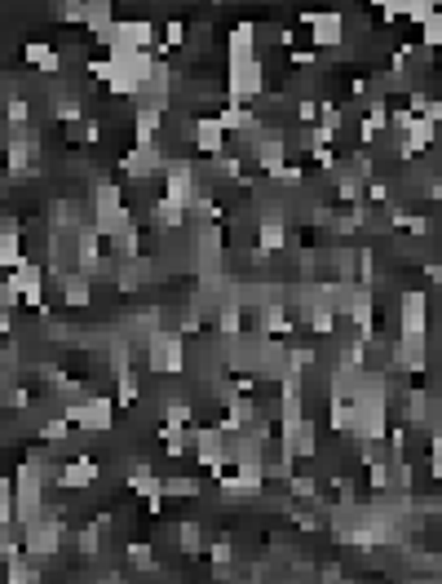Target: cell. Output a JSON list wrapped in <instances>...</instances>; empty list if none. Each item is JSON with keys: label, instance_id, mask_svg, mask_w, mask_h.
<instances>
[{"label": "cell", "instance_id": "29", "mask_svg": "<svg viewBox=\"0 0 442 584\" xmlns=\"http://www.w3.org/2000/svg\"><path fill=\"white\" fill-rule=\"evenodd\" d=\"M151 218H155V226H160V231H182V226H186V213H182V209H173L168 200H155Z\"/></svg>", "mask_w": 442, "mask_h": 584}, {"label": "cell", "instance_id": "28", "mask_svg": "<svg viewBox=\"0 0 442 584\" xmlns=\"http://www.w3.org/2000/svg\"><path fill=\"white\" fill-rule=\"evenodd\" d=\"M363 191H367V182H358L354 173H340V177H336V200H340L345 209L363 204Z\"/></svg>", "mask_w": 442, "mask_h": 584}, {"label": "cell", "instance_id": "50", "mask_svg": "<svg viewBox=\"0 0 442 584\" xmlns=\"http://www.w3.org/2000/svg\"><path fill=\"white\" fill-rule=\"evenodd\" d=\"M292 62H297V67H310V62H315V49H297Z\"/></svg>", "mask_w": 442, "mask_h": 584}, {"label": "cell", "instance_id": "5", "mask_svg": "<svg viewBox=\"0 0 442 584\" xmlns=\"http://www.w3.org/2000/svg\"><path fill=\"white\" fill-rule=\"evenodd\" d=\"M200 195V169L191 164V160H168L164 164V195L160 200H168L173 209H191V200Z\"/></svg>", "mask_w": 442, "mask_h": 584}, {"label": "cell", "instance_id": "6", "mask_svg": "<svg viewBox=\"0 0 442 584\" xmlns=\"http://www.w3.org/2000/svg\"><path fill=\"white\" fill-rule=\"evenodd\" d=\"M4 284L13 288V297H18V301H27V306L45 310V284H49V275H45V266H40V261L22 257V261L9 270V279H4Z\"/></svg>", "mask_w": 442, "mask_h": 584}, {"label": "cell", "instance_id": "52", "mask_svg": "<svg viewBox=\"0 0 442 584\" xmlns=\"http://www.w3.org/2000/svg\"><path fill=\"white\" fill-rule=\"evenodd\" d=\"M98 584H124V576H107V580H98Z\"/></svg>", "mask_w": 442, "mask_h": 584}, {"label": "cell", "instance_id": "3", "mask_svg": "<svg viewBox=\"0 0 442 584\" xmlns=\"http://www.w3.org/2000/svg\"><path fill=\"white\" fill-rule=\"evenodd\" d=\"M186 363H191V354H186V337H177L173 328H160V333L146 337V367H151V372H160V376H177V372H186Z\"/></svg>", "mask_w": 442, "mask_h": 584}, {"label": "cell", "instance_id": "42", "mask_svg": "<svg viewBox=\"0 0 442 584\" xmlns=\"http://www.w3.org/2000/svg\"><path fill=\"white\" fill-rule=\"evenodd\" d=\"M128 354H133V346H128L124 337H115V341H110V376H119V372H133V367H128Z\"/></svg>", "mask_w": 442, "mask_h": 584}, {"label": "cell", "instance_id": "20", "mask_svg": "<svg viewBox=\"0 0 442 584\" xmlns=\"http://www.w3.org/2000/svg\"><path fill=\"white\" fill-rule=\"evenodd\" d=\"M151 266H155L151 257H128V261H119V266H115V284H119V292H137L142 284H151V275H155Z\"/></svg>", "mask_w": 442, "mask_h": 584}, {"label": "cell", "instance_id": "38", "mask_svg": "<svg viewBox=\"0 0 442 584\" xmlns=\"http://www.w3.org/2000/svg\"><path fill=\"white\" fill-rule=\"evenodd\" d=\"M177 545H182V554H200L204 549V527L200 522H182L177 527Z\"/></svg>", "mask_w": 442, "mask_h": 584}, {"label": "cell", "instance_id": "14", "mask_svg": "<svg viewBox=\"0 0 442 584\" xmlns=\"http://www.w3.org/2000/svg\"><path fill=\"white\" fill-rule=\"evenodd\" d=\"M389 363L398 372H425L430 367V337H398L389 346Z\"/></svg>", "mask_w": 442, "mask_h": 584}, {"label": "cell", "instance_id": "39", "mask_svg": "<svg viewBox=\"0 0 442 584\" xmlns=\"http://www.w3.org/2000/svg\"><path fill=\"white\" fill-rule=\"evenodd\" d=\"M85 9H89V0H62V4H53L58 22H67V27H80V22H85Z\"/></svg>", "mask_w": 442, "mask_h": 584}, {"label": "cell", "instance_id": "19", "mask_svg": "<svg viewBox=\"0 0 442 584\" xmlns=\"http://www.w3.org/2000/svg\"><path fill=\"white\" fill-rule=\"evenodd\" d=\"M22 62L36 67V71H45V76H58V71H62V53H58L49 40H27V45H22Z\"/></svg>", "mask_w": 442, "mask_h": 584}, {"label": "cell", "instance_id": "24", "mask_svg": "<svg viewBox=\"0 0 442 584\" xmlns=\"http://www.w3.org/2000/svg\"><path fill=\"white\" fill-rule=\"evenodd\" d=\"M385 133H389V107H385L381 98H372L367 116L358 124V137H363V142H376V137H385Z\"/></svg>", "mask_w": 442, "mask_h": 584}, {"label": "cell", "instance_id": "32", "mask_svg": "<svg viewBox=\"0 0 442 584\" xmlns=\"http://www.w3.org/2000/svg\"><path fill=\"white\" fill-rule=\"evenodd\" d=\"M328 407H332V412H328V425L336 430V434H340V439H345V434H349V425H354V403H349V399H332Z\"/></svg>", "mask_w": 442, "mask_h": 584}, {"label": "cell", "instance_id": "12", "mask_svg": "<svg viewBox=\"0 0 442 584\" xmlns=\"http://www.w3.org/2000/svg\"><path fill=\"white\" fill-rule=\"evenodd\" d=\"M191 443H195V448H191V452H195V461H200V465H209L213 478L225 473L230 461H225V434H221L217 425H213V430H200V425H195V439H191Z\"/></svg>", "mask_w": 442, "mask_h": 584}, {"label": "cell", "instance_id": "23", "mask_svg": "<svg viewBox=\"0 0 442 584\" xmlns=\"http://www.w3.org/2000/svg\"><path fill=\"white\" fill-rule=\"evenodd\" d=\"M288 248V222H261L257 226V257H274Z\"/></svg>", "mask_w": 442, "mask_h": 584}, {"label": "cell", "instance_id": "11", "mask_svg": "<svg viewBox=\"0 0 442 584\" xmlns=\"http://www.w3.org/2000/svg\"><path fill=\"white\" fill-rule=\"evenodd\" d=\"M102 478V469H98V461L94 457H71V461H62L58 465V478H53V487H62V491H89L94 482Z\"/></svg>", "mask_w": 442, "mask_h": 584}, {"label": "cell", "instance_id": "48", "mask_svg": "<svg viewBox=\"0 0 442 584\" xmlns=\"http://www.w3.org/2000/svg\"><path fill=\"white\" fill-rule=\"evenodd\" d=\"M376 9H381V13H385V22H394V18H398V13H403V0H381V4H376Z\"/></svg>", "mask_w": 442, "mask_h": 584}, {"label": "cell", "instance_id": "9", "mask_svg": "<svg viewBox=\"0 0 442 584\" xmlns=\"http://www.w3.org/2000/svg\"><path fill=\"white\" fill-rule=\"evenodd\" d=\"M164 151H160V142H137L124 160H119V173L124 177H137V182H146V177H155V173H164Z\"/></svg>", "mask_w": 442, "mask_h": 584}, {"label": "cell", "instance_id": "36", "mask_svg": "<svg viewBox=\"0 0 442 584\" xmlns=\"http://www.w3.org/2000/svg\"><path fill=\"white\" fill-rule=\"evenodd\" d=\"M4 124H9V128H31V103H27L22 94L4 103Z\"/></svg>", "mask_w": 442, "mask_h": 584}, {"label": "cell", "instance_id": "8", "mask_svg": "<svg viewBox=\"0 0 442 584\" xmlns=\"http://www.w3.org/2000/svg\"><path fill=\"white\" fill-rule=\"evenodd\" d=\"M301 22L310 27L315 49H340V45H345V18H340L336 9H315V13H301Z\"/></svg>", "mask_w": 442, "mask_h": 584}, {"label": "cell", "instance_id": "10", "mask_svg": "<svg viewBox=\"0 0 442 584\" xmlns=\"http://www.w3.org/2000/svg\"><path fill=\"white\" fill-rule=\"evenodd\" d=\"M398 328H403V337H430V292H421V288L403 292V301H398Z\"/></svg>", "mask_w": 442, "mask_h": 584}, {"label": "cell", "instance_id": "46", "mask_svg": "<svg viewBox=\"0 0 442 584\" xmlns=\"http://www.w3.org/2000/svg\"><path fill=\"white\" fill-rule=\"evenodd\" d=\"M209 549V558H213V567H230V558H234V549H230V540H213V545H204Z\"/></svg>", "mask_w": 442, "mask_h": 584}, {"label": "cell", "instance_id": "49", "mask_svg": "<svg viewBox=\"0 0 442 584\" xmlns=\"http://www.w3.org/2000/svg\"><path fill=\"white\" fill-rule=\"evenodd\" d=\"M13 306H18V297H13V288H9V284H0V315H9Z\"/></svg>", "mask_w": 442, "mask_h": 584}, {"label": "cell", "instance_id": "30", "mask_svg": "<svg viewBox=\"0 0 442 584\" xmlns=\"http://www.w3.org/2000/svg\"><path fill=\"white\" fill-rule=\"evenodd\" d=\"M160 496H182V500H191V496H200V482H195L191 473H173V478H160Z\"/></svg>", "mask_w": 442, "mask_h": 584}, {"label": "cell", "instance_id": "41", "mask_svg": "<svg viewBox=\"0 0 442 584\" xmlns=\"http://www.w3.org/2000/svg\"><path fill=\"white\" fill-rule=\"evenodd\" d=\"M76 545H80V554H85V558H98V554H102V545H107V536H102V531L89 522V527L76 536Z\"/></svg>", "mask_w": 442, "mask_h": 584}, {"label": "cell", "instance_id": "45", "mask_svg": "<svg viewBox=\"0 0 442 584\" xmlns=\"http://www.w3.org/2000/svg\"><path fill=\"white\" fill-rule=\"evenodd\" d=\"M403 13H407L412 22H425V18H430V13H438V9H434L430 0H403Z\"/></svg>", "mask_w": 442, "mask_h": 584}, {"label": "cell", "instance_id": "22", "mask_svg": "<svg viewBox=\"0 0 442 584\" xmlns=\"http://www.w3.org/2000/svg\"><path fill=\"white\" fill-rule=\"evenodd\" d=\"M110 22H115V4H110V0H89V9H85V27L94 31L98 45H107Z\"/></svg>", "mask_w": 442, "mask_h": 584}, {"label": "cell", "instance_id": "2", "mask_svg": "<svg viewBox=\"0 0 442 584\" xmlns=\"http://www.w3.org/2000/svg\"><path fill=\"white\" fill-rule=\"evenodd\" d=\"M53 412H58L67 425L85 430V434H107L110 425H115V399H107V394H94V399H71V403H58Z\"/></svg>", "mask_w": 442, "mask_h": 584}, {"label": "cell", "instance_id": "16", "mask_svg": "<svg viewBox=\"0 0 442 584\" xmlns=\"http://www.w3.org/2000/svg\"><path fill=\"white\" fill-rule=\"evenodd\" d=\"M191 142L200 155H221L225 151V128L217 124V116H200L191 119Z\"/></svg>", "mask_w": 442, "mask_h": 584}, {"label": "cell", "instance_id": "4", "mask_svg": "<svg viewBox=\"0 0 442 584\" xmlns=\"http://www.w3.org/2000/svg\"><path fill=\"white\" fill-rule=\"evenodd\" d=\"M266 89V67L261 58H248V62H225V103L230 107H252Z\"/></svg>", "mask_w": 442, "mask_h": 584}, {"label": "cell", "instance_id": "51", "mask_svg": "<svg viewBox=\"0 0 442 584\" xmlns=\"http://www.w3.org/2000/svg\"><path fill=\"white\" fill-rule=\"evenodd\" d=\"M9 333H13V319H9V315H0V337H9Z\"/></svg>", "mask_w": 442, "mask_h": 584}, {"label": "cell", "instance_id": "44", "mask_svg": "<svg viewBox=\"0 0 442 584\" xmlns=\"http://www.w3.org/2000/svg\"><path fill=\"white\" fill-rule=\"evenodd\" d=\"M421 36H425V49H438L442 45V18L438 13H430V18L421 22Z\"/></svg>", "mask_w": 442, "mask_h": 584}, {"label": "cell", "instance_id": "7", "mask_svg": "<svg viewBox=\"0 0 442 584\" xmlns=\"http://www.w3.org/2000/svg\"><path fill=\"white\" fill-rule=\"evenodd\" d=\"M107 49H155V22L151 18H115Z\"/></svg>", "mask_w": 442, "mask_h": 584}, {"label": "cell", "instance_id": "31", "mask_svg": "<svg viewBox=\"0 0 442 584\" xmlns=\"http://www.w3.org/2000/svg\"><path fill=\"white\" fill-rule=\"evenodd\" d=\"M124 558H128V567H137V572H155V567H160V558H155V549H151L146 540L124 545Z\"/></svg>", "mask_w": 442, "mask_h": 584}, {"label": "cell", "instance_id": "37", "mask_svg": "<svg viewBox=\"0 0 442 584\" xmlns=\"http://www.w3.org/2000/svg\"><path fill=\"white\" fill-rule=\"evenodd\" d=\"M124 204V191L115 186V182H98L94 186V213H102V209H119Z\"/></svg>", "mask_w": 442, "mask_h": 584}, {"label": "cell", "instance_id": "26", "mask_svg": "<svg viewBox=\"0 0 442 584\" xmlns=\"http://www.w3.org/2000/svg\"><path fill=\"white\" fill-rule=\"evenodd\" d=\"M160 124H164V111H155V107H137V111H133V133H137V142H155Z\"/></svg>", "mask_w": 442, "mask_h": 584}, {"label": "cell", "instance_id": "35", "mask_svg": "<svg viewBox=\"0 0 442 584\" xmlns=\"http://www.w3.org/2000/svg\"><path fill=\"white\" fill-rule=\"evenodd\" d=\"M115 381H119V390H115V407H133V403L142 399V381H137L133 372H119Z\"/></svg>", "mask_w": 442, "mask_h": 584}, {"label": "cell", "instance_id": "34", "mask_svg": "<svg viewBox=\"0 0 442 584\" xmlns=\"http://www.w3.org/2000/svg\"><path fill=\"white\" fill-rule=\"evenodd\" d=\"M173 49H186V22L182 18H168L164 22V45H155V53H173Z\"/></svg>", "mask_w": 442, "mask_h": 584}, {"label": "cell", "instance_id": "27", "mask_svg": "<svg viewBox=\"0 0 442 584\" xmlns=\"http://www.w3.org/2000/svg\"><path fill=\"white\" fill-rule=\"evenodd\" d=\"M243 333V310L234 306V301H221L217 306V337L221 341H230V337H239Z\"/></svg>", "mask_w": 442, "mask_h": 584}, {"label": "cell", "instance_id": "15", "mask_svg": "<svg viewBox=\"0 0 442 584\" xmlns=\"http://www.w3.org/2000/svg\"><path fill=\"white\" fill-rule=\"evenodd\" d=\"M225 62H248V58H261L257 53V22L252 18H239L234 27H230V40H225Z\"/></svg>", "mask_w": 442, "mask_h": 584}, {"label": "cell", "instance_id": "21", "mask_svg": "<svg viewBox=\"0 0 442 584\" xmlns=\"http://www.w3.org/2000/svg\"><path fill=\"white\" fill-rule=\"evenodd\" d=\"M124 482H128V491L142 496V500L160 496V478H155L151 461H128V465H124Z\"/></svg>", "mask_w": 442, "mask_h": 584}, {"label": "cell", "instance_id": "33", "mask_svg": "<svg viewBox=\"0 0 442 584\" xmlns=\"http://www.w3.org/2000/svg\"><path fill=\"white\" fill-rule=\"evenodd\" d=\"M22 261V234L18 231H0V266L13 270Z\"/></svg>", "mask_w": 442, "mask_h": 584}, {"label": "cell", "instance_id": "43", "mask_svg": "<svg viewBox=\"0 0 442 584\" xmlns=\"http://www.w3.org/2000/svg\"><path fill=\"white\" fill-rule=\"evenodd\" d=\"M0 522H13V478L0 473Z\"/></svg>", "mask_w": 442, "mask_h": 584}, {"label": "cell", "instance_id": "18", "mask_svg": "<svg viewBox=\"0 0 442 584\" xmlns=\"http://www.w3.org/2000/svg\"><path fill=\"white\" fill-rule=\"evenodd\" d=\"M53 284H58V297H62L71 310H80V306L94 301V279H85L80 270H67V275H58Z\"/></svg>", "mask_w": 442, "mask_h": 584}, {"label": "cell", "instance_id": "1", "mask_svg": "<svg viewBox=\"0 0 442 584\" xmlns=\"http://www.w3.org/2000/svg\"><path fill=\"white\" fill-rule=\"evenodd\" d=\"M45 478L36 465H18L13 473V527H31L36 518H45Z\"/></svg>", "mask_w": 442, "mask_h": 584}, {"label": "cell", "instance_id": "17", "mask_svg": "<svg viewBox=\"0 0 442 584\" xmlns=\"http://www.w3.org/2000/svg\"><path fill=\"white\" fill-rule=\"evenodd\" d=\"M49 116H53V124H62V128L80 124V119H85L80 94H76V89H49Z\"/></svg>", "mask_w": 442, "mask_h": 584}, {"label": "cell", "instance_id": "47", "mask_svg": "<svg viewBox=\"0 0 442 584\" xmlns=\"http://www.w3.org/2000/svg\"><path fill=\"white\" fill-rule=\"evenodd\" d=\"M297 119H301V128H306V124H319V103H315V98H301V103H297Z\"/></svg>", "mask_w": 442, "mask_h": 584}, {"label": "cell", "instance_id": "40", "mask_svg": "<svg viewBox=\"0 0 442 584\" xmlns=\"http://www.w3.org/2000/svg\"><path fill=\"white\" fill-rule=\"evenodd\" d=\"M40 443H53V448H58V443H71V425H67L62 416L45 421V425H40Z\"/></svg>", "mask_w": 442, "mask_h": 584}, {"label": "cell", "instance_id": "25", "mask_svg": "<svg viewBox=\"0 0 442 584\" xmlns=\"http://www.w3.org/2000/svg\"><path fill=\"white\" fill-rule=\"evenodd\" d=\"M164 425H195V407L186 394H168L164 399Z\"/></svg>", "mask_w": 442, "mask_h": 584}, {"label": "cell", "instance_id": "13", "mask_svg": "<svg viewBox=\"0 0 442 584\" xmlns=\"http://www.w3.org/2000/svg\"><path fill=\"white\" fill-rule=\"evenodd\" d=\"M252 160L261 164V173L266 177H279L283 173V164H288V142H283V133H261L257 142H252Z\"/></svg>", "mask_w": 442, "mask_h": 584}]
</instances>
